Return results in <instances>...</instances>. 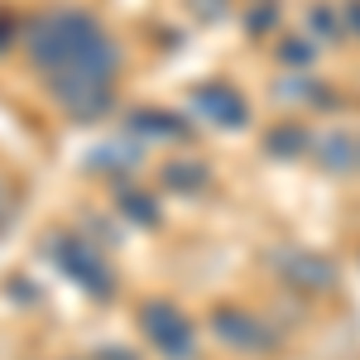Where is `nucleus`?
Returning a JSON list of instances; mask_svg holds the SVG:
<instances>
[{
  "label": "nucleus",
  "mask_w": 360,
  "mask_h": 360,
  "mask_svg": "<svg viewBox=\"0 0 360 360\" xmlns=\"http://www.w3.org/2000/svg\"><path fill=\"white\" fill-rule=\"evenodd\" d=\"M312 159H317L322 168H332V173H341V168L360 164V144L351 135H327V139L312 144Z\"/></svg>",
  "instance_id": "obj_8"
},
{
  "label": "nucleus",
  "mask_w": 360,
  "mask_h": 360,
  "mask_svg": "<svg viewBox=\"0 0 360 360\" xmlns=\"http://www.w3.org/2000/svg\"><path fill=\"white\" fill-rule=\"evenodd\" d=\"M274 269L288 278L293 288H307V293H322V288L336 283L332 259H322V255H274Z\"/></svg>",
  "instance_id": "obj_6"
},
{
  "label": "nucleus",
  "mask_w": 360,
  "mask_h": 360,
  "mask_svg": "<svg viewBox=\"0 0 360 360\" xmlns=\"http://www.w3.org/2000/svg\"><path fill=\"white\" fill-rule=\"evenodd\" d=\"M212 332L221 336L226 346H236V351H250V356H259V351H269L274 346V332L259 322V317H250L245 307H212Z\"/></svg>",
  "instance_id": "obj_4"
},
{
  "label": "nucleus",
  "mask_w": 360,
  "mask_h": 360,
  "mask_svg": "<svg viewBox=\"0 0 360 360\" xmlns=\"http://www.w3.org/2000/svg\"><path fill=\"white\" fill-rule=\"evenodd\" d=\"M193 10L202 15V20H221V15H226V0H193Z\"/></svg>",
  "instance_id": "obj_16"
},
{
  "label": "nucleus",
  "mask_w": 360,
  "mask_h": 360,
  "mask_svg": "<svg viewBox=\"0 0 360 360\" xmlns=\"http://www.w3.org/2000/svg\"><path fill=\"white\" fill-rule=\"evenodd\" d=\"M115 207H120V217H130L135 226L159 221V202L144 193V188H135V183H120V188H115Z\"/></svg>",
  "instance_id": "obj_9"
},
{
  "label": "nucleus",
  "mask_w": 360,
  "mask_h": 360,
  "mask_svg": "<svg viewBox=\"0 0 360 360\" xmlns=\"http://www.w3.org/2000/svg\"><path fill=\"white\" fill-rule=\"evenodd\" d=\"M159 178H164V188H173V193H197L207 183V164H197V159H168L159 168Z\"/></svg>",
  "instance_id": "obj_11"
},
{
  "label": "nucleus",
  "mask_w": 360,
  "mask_h": 360,
  "mask_svg": "<svg viewBox=\"0 0 360 360\" xmlns=\"http://www.w3.org/2000/svg\"><path fill=\"white\" fill-rule=\"evenodd\" d=\"M49 255H53V264L82 288L86 298H111L115 293V269L101 259L96 245H86L82 236H53L49 240Z\"/></svg>",
  "instance_id": "obj_2"
},
{
  "label": "nucleus",
  "mask_w": 360,
  "mask_h": 360,
  "mask_svg": "<svg viewBox=\"0 0 360 360\" xmlns=\"http://www.w3.org/2000/svg\"><path fill=\"white\" fill-rule=\"evenodd\" d=\"M10 217H15V197H10V188L0 183V226H10Z\"/></svg>",
  "instance_id": "obj_18"
},
{
  "label": "nucleus",
  "mask_w": 360,
  "mask_h": 360,
  "mask_svg": "<svg viewBox=\"0 0 360 360\" xmlns=\"http://www.w3.org/2000/svg\"><path fill=\"white\" fill-rule=\"evenodd\" d=\"M341 20H346V29L360 39V0H346V5H341Z\"/></svg>",
  "instance_id": "obj_17"
},
{
  "label": "nucleus",
  "mask_w": 360,
  "mask_h": 360,
  "mask_svg": "<svg viewBox=\"0 0 360 360\" xmlns=\"http://www.w3.org/2000/svg\"><path fill=\"white\" fill-rule=\"evenodd\" d=\"M312 144H317V139L307 135L303 125H293V120H288V125H274V130L264 135V149H269L274 159H298V154H307Z\"/></svg>",
  "instance_id": "obj_10"
},
{
  "label": "nucleus",
  "mask_w": 360,
  "mask_h": 360,
  "mask_svg": "<svg viewBox=\"0 0 360 360\" xmlns=\"http://www.w3.org/2000/svg\"><path fill=\"white\" fill-rule=\"evenodd\" d=\"M245 25H250V34H269V29L278 25V5L274 0H259V5L245 15Z\"/></svg>",
  "instance_id": "obj_15"
},
{
  "label": "nucleus",
  "mask_w": 360,
  "mask_h": 360,
  "mask_svg": "<svg viewBox=\"0 0 360 360\" xmlns=\"http://www.w3.org/2000/svg\"><path fill=\"white\" fill-rule=\"evenodd\" d=\"M322 39V44H336L341 39V25H336V15H332V5H312L307 10V39Z\"/></svg>",
  "instance_id": "obj_14"
},
{
  "label": "nucleus",
  "mask_w": 360,
  "mask_h": 360,
  "mask_svg": "<svg viewBox=\"0 0 360 360\" xmlns=\"http://www.w3.org/2000/svg\"><path fill=\"white\" fill-rule=\"evenodd\" d=\"M125 125H130V135H149V139H183L188 135V120L173 111H149V106H139V111L125 115Z\"/></svg>",
  "instance_id": "obj_7"
},
{
  "label": "nucleus",
  "mask_w": 360,
  "mask_h": 360,
  "mask_svg": "<svg viewBox=\"0 0 360 360\" xmlns=\"http://www.w3.org/2000/svg\"><path fill=\"white\" fill-rule=\"evenodd\" d=\"M29 63L44 72L53 101L72 120H96L111 111V86L120 72V49L82 10H49L25 29Z\"/></svg>",
  "instance_id": "obj_1"
},
{
  "label": "nucleus",
  "mask_w": 360,
  "mask_h": 360,
  "mask_svg": "<svg viewBox=\"0 0 360 360\" xmlns=\"http://www.w3.org/2000/svg\"><path fill=\"white\" fill-rule=\"evenodd\" d=\"M96 360H135L130 351H115V346H106V351H96Z\"/></svg>",
  "instance_id": "obj_19"
},
{
  "label": "nucleus",
  "mask_w": 360,
  "mask_h": 360,
  "mask_svg": "<svg viewBox=\"0 0 360 360\" xmlns=\"http://www.w3.org/2000/svg\"><path fill=\"white\" fill-rule=\"evenodd\" d=\"M139 332L164 360H193V351H197V332L188 322V312L178 303H164V298L139 307Z\"/></svg>",
  "instance_id": "obj_3"
},
{
  "label": "nucleus",
  "mask_w": 360,
  "mask_h": 360,
  "mask_svg": "<svg viewBox=\"0 0 360 360\" xmlns=\"http://www.w3.org/2000/svg\"><path fill=\"white\" fill-rule=\"evenodd\" d=\"M115 144H120V139H111V149H91L86 164H91V168H130L139 159V139H130L125 149H115Z\"/></svg>",
  "instance_id": "obj_13"
},
{
  "label": "nucleus",
  "mask_w": 360,
  "mask_h": 360,
  "mask_svg": "<svg viewBox=\"0 0 360 360\" xmlns=\"http://www.w3.org/2000/svg\"><path fill=\"white\" fill-rule=\"evenodd\" d=\"M10 44V15H0V49Z\"/></svg>",
  "instance_id": "obj_20"
},
{
  "label": "nucleus",
  "mask_w": 360,
  "mask_h": 360,
  "mask_svg": "<svg viewBox=\"0 0 360 360\" xmlns=\"http://www.w3.org/2000/svg\"><path fill=\"white\" fill-rule=\"evenodd\" d=\"M188 101H193V111L202 115V120H212V125H221V130H240L250 120L245 96L231 82H202V86H193Z\"/></svg>",
  "instance_id": "obj_5"
},
{
  "label": "nucleus",
  "mask_w": 360,
  "mask_h": 360,
  "mask_svg": "<svg viewBox=\"0 0 360 360\" xmlns=\"http://www.w3.org/2000/svg\"><path fill=\"white\" fill-rule=\"evenodd\" d=\"M278 58H283V68H288V72H307V68H312V58H317V44H312V39H283V44H278Z\"/></svg>",
  "instance_id": "obj_12"
}]
</instances>
